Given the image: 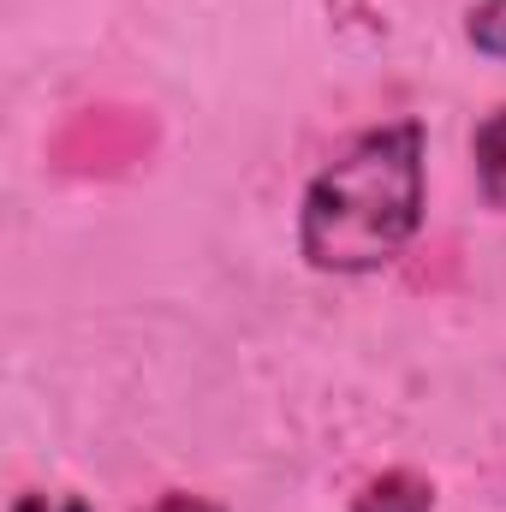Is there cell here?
<instances>
[{
  "label": "cell",
  "mask_w": 506,
  "mask_h": 512,
  "mask_svg": "<svg viewBox=\"0 0 506 512\" xmlns=\"http://www.w3.org/2000/svg\"><path fill=\"white\" fill-rule=\"evenodd\" d=\"M352 512H435V483L411 465H387L352 495Z\"/></svg>",
  "instance_id": "2"
},
{
  "label": "cell",
  "mask_w": 506,
  "mask_h": 512,
  "mask_svg": "<svg viewBox=\"0 0 506 512\" xmlns=\"http://www.w3.org/2000/svg\"><path fill=\"white\" fill-rule=\"evenodd\" d=\"M429 215V131L417 114L352 131L304 185L292 245L310 274L364 280L411 251Z\"/></svg>",
  "instance_id": "1"
},
{
  "label": "cell",
  "mask_w": 506,
  "mask_h": 512,
  "mask_svg": "<svg viewBox=\"0 0 506 512\" xmlns=\"http://www.w3.org/2000/svg\"><path fill=\"white\" fill-rule=\"evenodd\" d=\"M137 512H227L221 501H209V495H191V489H167V495H155L149 507Z\"/></svg>",
  "instance_id": "6"
},
{
  "label": "cell",
  "mask_w": 506,
  "mask_h": 512,
  "mask_svg": "<svg viewBox=\"0 0 506 512\" xmlns=\"http://www.w3.org/2000/svg\"><path fill=\"white\" fill-rule=\"evenodd\" d=\"M471 173H477L483 203L506 215V102H495L471 131Z\"/></svg>",
  "instance_id": "3"
},
{
  "label": "cell",
  "mask_w": 506,
  "mask_h": 512,
  "mask_svg": "<svg viewBox=\"0 0 506 512\" xmlns=\"http://www.w3.org/2000/svg\"><path fill=\"white\" fill-rule=\"evenodd\" d=\"M465 42L483 60H506V0H471L465 6Z\"/></svg>",
  "instance_id": "4"
},
{
  "label": "cell",
  "mask_w": 506,
  "mask_h": 512,
  "mask_svg": "<svg viewBox=\"0 0 506 512\" xmlns=\"http://www.w3.org/2000/svg\"><path fill=\"white\" fill-rule=\"evenodd\" d=\"M6 512H96V507L84 495H72V489H24Z\"/></svg>",
  "instance_id": "5"
}]
</instances>
